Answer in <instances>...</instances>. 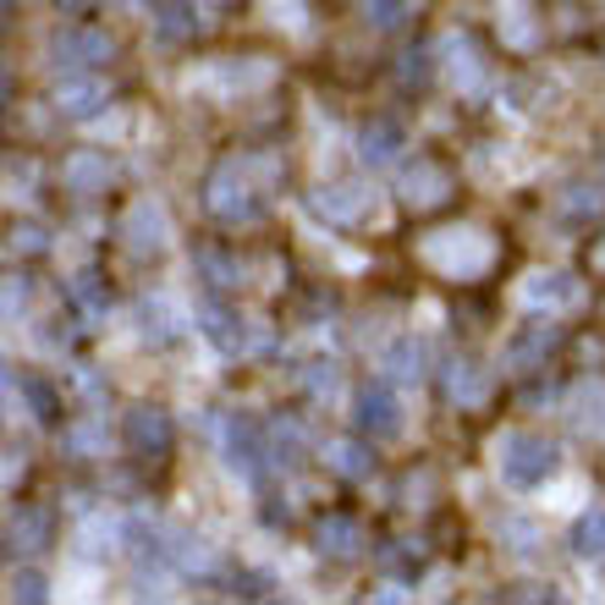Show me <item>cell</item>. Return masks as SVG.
I'll use <instances>...</instances> for the list:
<instances>
[{
	"label": "cell",
	"instance_id": "e0dca14e",
	"mask_svg": "<svg viewBox=\"0 0 605 605\" xmlns=\"http://www.w3.org/2000/svg\"><path fill=\"white\" fill-rule=\"evenodd\" d=\"M149 12H154V34L171 39V45L199 34V7L193 0H149Z\"/></svg>",
	"mask_w": 605,
	"mask_h": 605
},
{
	"label": "cell",
	"instance_id": "f1b7e54d",
	"mask_svg": "<svg viewBox=\"0 0 605 605\" xmlns=\"http://www.w3.org/2000/svg\"><path fill=\"white\" fill-rule=\"evenodd\" d=\"M578 424H583V429H605V386H600V380L583 386V396H578Z\"/></svg>",
	"mask_w": 605,
	"mask_h": 605
},
{
	"label": "cell",
	"instance_id": "ee69618b",
	"mask_svg": "<svg viewBox=\"0 0 605 605\" xmlns=\"http://www.w3.org/2000/svg\"><path fill=\"white\" fill-rule=\"evenodd\" d=\"M215 7H226V0H215Z\"/></svg>",
	"mask_w": 605,
	"mask_h": 605
},
{
	"label": "cell",
	"instance_id": "7402d4cb",
	"mask_svg": "<svg viewBox=\"0 0 605 605\" xmlns=\"http://www.w3.org/2000/svg\"><path fill=\"white\" fill-rule=\"evenodd\" d=\"M358 545H364V534H358L353 517H325V524H319V556L353 562V556H358Z\"/></svg>",
	"mask_w": 605,
	"mask_h": 605
},
{
	"label": "cell",
	"instance_id": "8d00e7d4",
	"mask_svg": "<svg viewBox=\"0 0 605 605\" xmlns=\"http://www.w3.org/2000/svg\"><path fill=\"white\" fill-rule=\"evenodd\" d=\"M424 77H429V50H413V55H402V83H413V89H418Z\"/></svg>",
	"mask_w": 605,
	"mask_h": 605
},
{
	"label": "cell",
	"instance_id": "f546056e",
	"mask_svg": "<svg viewBox=\"0 0 605 605\" xmlns=\"http://www.w3.org/2000/svg\"><path fill=\"white\" fill-rule=\"evenodd\" d=\"M100 446H105V424H100V418L66 429V452H100Z\"/></svg>",
	"mask_w": 605,
	"mask_h": 605
},
{
	"label": "cell",
	"instance_id": "2e32d148",
	"mask_svg": "<svg viewBox=\"0 0 605 605\" xmlns=\"http://www.w3.org/2000/svg\"><path fill=\"white\" fill-rule=\"evenodd\" d=\"M61 177H66V188H72V193H83V199H89V193H105V188H111V177H116V171H111V160H105V154L83 149V154H72V160H66V171H61Z\"/></svg>",
	"mask_w": 605,
	"mask_h": 605
},
{
	"label": "cell",
	"instance_id": "ba28073f",
	"mask_svg": "<svg viewBox=\"0 0 605 605\" xmlns=\"http://www.w3.org/2000/svg\"><path fill=\"white\" fill-rule=\"evenodd\" d=\"M55 111L72 116V122L100 116V111H105V83L89 77V72H66V77L55 83Z\"/></svg>",
	"mask_w": 605,
	"mask_h": 605
},
{
	"label": "cell",
	"instance_id": "277c9868",
	"mask_svg": "<svg viewBox=\"0 0 605 605\" xmlns=\"http://www.w3.org/2000/svg\"><path fill=\"white\" fill-rule=\"evenodd\" d=\"M111 55H116V39L105 28H61L50 39V66L55 72H89V66H100Z\"/></svg>",
	"mask_w": 605,
	"mask_h": 605
},
{
	"label": "cell",
	"instance_id": "836d02e7",
	"mask_svg": "<svg viewBox=\"0 0 605 605\" xmlns=\"http://www.w3.org/2000/svg\"><path fill=\"white\" fill-rule=\"evenodd\" d=\"M12 600H50V583H45V572H34V567L12 572Z\"/></svg>",
	"mask_w": 605,
	"mask_h": 605
},
{
	"label": "cell",
	"instance_id": "d6986e66",
	"mask_svg": "<svg viewBox=\"0 0 605 605\" xmlns=\"http://www.w3.org/2000/svg\"><path fill=\"white\" fill-rule=\"evenodd\" d=\"M7 545L12 551H45L50 545V512L45 506H23V512H12V524H7Z\"/></svg>",
	"mask_w": 605,
	"mask_h": 605
},
{
	"label": "cell",
	"instance_id": "4316f807",
	"mask_svg": "<svg viewBox=\"0 0 605 605\" xmlns=\"http://www.w3.org/2000/svg\"><path fill=\"white\" fill-rule=\"evenodd\" d=\"M72 298H77V308L89 314V319H105V308H111V298L100 292V276H94V270L72 276Z\"/></svg>",
	"mask_w": 605,
	"mask_h": 605
},
{
	"label": "cell",
	"instance_id": "8992f818",
	"mask_svg": "<svg viewBox=\"0 0 605 605\" xmlns=\"http://www.w3.org/2000/svg\"><path fill=\"white\" fill-rule=\"evenodd\" d=\"M226 468L231 474H242V479H259V474H265V457H270V436H265V429H259L248 413H231L226 418Z\"/></svg>",
	"mask_w": 605,
	"mask_h": 605
},
{
	"label": "cell",
	"instance_id": "52a82bcc",
	"mask_svg": "<svg viewBox=\"0 0 605 605\" xmlns=\"http://www.w3.org/2000/svg\"><path fill=\"white\" fill-rule=\"evenodd\" d=\"M122 237H127V248H133L138 259H160L165 242H171L165 204H160V199H138V204L127 210V220H122Z\"/></svg>",
	"mask_w": 605,
	"mask_h": 605
},
{
	"label": "cell",
	"instance_id": "cb8c5ba5",
	"mask_svg": "<svg viewBox=\"0 0 605 605\" xmlns=\"http://www.w3.org/2000/svg\"><path fill=\"white\" fill-rule=\"evenodd\" d=\"M303 446H308V436H303V424H292V418H281V424H270V463H298L303 457Z\"/></svg>",
	"mask_w": 605,
	"mask_h": 605
},
{
	"label": "cell",
	"instance_id": "44dd1931",
	"mask_svg": "<svg viewBox=\"0 0 605 605\" xmlns=\"http://www.w3.org/2000/svg\"><path fill=\"white\" fill-rule=\"evenodd\" d=\"M402 193H407V204H441L446 199V171L429 165V160H413L407 177H402Z\"/></svg>",
	"mask_w": 605,
	"mask_h": 605
},
{
	"label": "cell",
	"instance_id": "f6af8a7d",
	"mask_svg": "<svg viewBox=\"0 0 605 605\" xmlns=\"http://www.w3.org/2000/svg\"><path fill=\"white\" fill-rule=\"evenodd\" d=\"M7 7H12V0H7Z\"/></svg>",
	"mask_w": 605,
	"mask_h": 605
},
{
	"label": "cell",
	"instance_id": "4dcf8cb0",
	"mask_svg": "<svg viewBox=\"0 0 605 605\" xmlns=\"http://www.w3.org/2000/svg\"><path fill=\"white\" fill-rule=\"evenodd\" d=\"M308 391H314V396H325V402H330V396H336V391H341V369H336V364H330V358H319V364H308Z\"/></svg>",
	"mask_w": 605,
	"mask_h": 605
},
{
	"label": "cell",
	"instance_id": "9c48e42d",
	"mask_svg": "<svg viewBox=\"0 0 605 605\" xmlns=\"http://www.w3.org/2000/svg\"><path fill=\"white\" fill-rule=\"evenodd\" d=\"M127 446L138 452V457H165L171 452V418L160 413V407H133L127 413Z\"/></svg>",
	"mask_w": 605,
	"mask_h": 605
},
{
	"label": "cell",
	"instance_id": "484cf974",
	"mask_svg": "<svg viewBox=\"0 0 605 605\" xmlns=\"http://www.w3.org/2000/svg\"><path fill=\"white\" fill-rule=\"evenodd\" d=\"M572 551L578 556H605V512H589V517H578V529H572Z\"/></svg>",
	"mask_w": 605,
	"mask_h": 605
},
{
	"label": "cell",
	"instance_id": "3957f363",
	"mask_svg": "<svg viewBox=\"0 0 605 605\" xmlns=\"http://www.w3.org/2000/svg\"><path fill=\"white\" fill-rule=\"evenodd\" d=\"M353 424L364 429L369 441H396L402 436V396H396V380H369L353 402Z\"/></svg>",
	"mask_w": 605,
	"mask_h": 605
},
{
	"label": "cell",
	"instance_id": "d4e9b609",
	"mask_svg": "<svg viewBox=\"0 0 605 605\" xmlns=\"http://www.w3.org/2000/svg\"><path fill=\"white\" fill-rule=\"evenodd\" d=\"M330 468H336L341 479H369V474H375V457H369L358 441H336V446H330Z\"/></svg>",
	"mask_w": 605,
	"mask_h": 605
},
{
	"label": "cell",
	"instance_id": "5bb4252c",
	"mask_svg": "<svg viewBox=\"0 0 605 605\" xmlns=\"http://www.w3.org/2000/svg\"><path fill=\"white\" fill-rule=\"evenodd\" d=\"M182 325H188V319L171 308L165 298H143V303H138V336L149 341V348H171V341L182 336Z\"/></svg>",
	"mask_w": 605,
	"mask_h": 605
},
{
	"label": "cell",
	"instance_id": "5b68a950",
	"mask_svg": "<svg viewBox=\"0 0 605 605\" xmlns=\"http://www.w3.org/2000/svg\"><path fill=\"white\" fill-rule=\"evenodd\" d=\"M424 259H429V265H441V270H457V276H474V270H484L490 265V242L479 237V231H436V237H429L424 242Z\"/></svg>",
	"mask_w": 605,
	"mask_h": 605
},
{
	"label": "cell",
	"instance_id": "e575fe53",
	"mask_svg": "<svg viewBox=\"0 0 605 605\" xmlns=\"http://www.w3.org/2000/svg\"><path fill=\"white\" fill-rule=\"evenodd\" d=\"M199 270H204V276H215V287H231V281L242 276V270L231 265V259H220V253H199Z\"/></svg>",
	"mask_w": 605,
	"mask_h": 605
},
{
	"label": "cell",
	"instance_id": "b9f144b4",
	"mask_svg": "<svg viewBox=\"0 0 605 605\" xmlns=\"http://www.w3.org/2000/svg\"><path fill=\"white\" fill-rule=\"evenodd\" d=\"M61 7H66V12H83V7H94V0H61Z\"/></svg>",
	"mask_w": 605,
	"mask_h": 605
},
{
	"label": "cell",
	"instance_id": "83f0119b",
	"mask_svg": "<svg viewBox=\"0 0 605 605\" xmlns=\"http://www.w3.org/2000/svg\"><path fill=\"white\" fill-rule=\"evenodd\" d=\"M380 567H386V572H407V578H413V572L424 567V545H418V540H396V545H386V551H380Z\"/></svg>",
	"mask_w": 605,
	"mask_h": 605
},
{
	"label": "cell",
	"instance_id": "60d3db41",
	"mask_svg": "<svg viewBox=\"0 0 605 605\" xmlns=\"http://www.w3.org/2000/svg\"><path fill=\"white\" fill-rule=\"evenodd\" d=\"M270 589H276V583H270V578H265V572H242V578H237V589H231V594H248V600H259V594H270Z\"/></svg>",
	"mask_w": 605,
	"mask_h": 605
},
{
	"label": "cell",
	"instance_id": "4fadbf2b",
	"mask_svg": "<svg viewBox=\"0 0 605 605\" xmlns=\"http://www.w3.org/2000/svg\"><path fill=\"white\" fill-rule=\"evenodd\" d=\"M402 149H407V138H402V127H396V122H369V127L358 133V160H364L369 171L396 165V160H402Z\"/></svg>",
	"mask_w": 605,
	"mask_h": 605
},
{
	"label": "cell",
	"instance_id": "8fae6325",
	"mask_svg": "<svg viewBox=\"0 0 605 605\" xmlns=\"http://www.w3.org/2000/svg\"><path fill=\"white\" fill-rule=\"evenodd\" d=\"M424 364H429L424 336H391L386 353H380V369H386L396 386H418V380H424Z\"/></svg>",
	"mask_w": 605,
	"mask_h": 605
},
{
	"label": "cell",
	"instance_id": "6da1fadb",
	"mask_svg": "<svg viewBox=\"0 0 605 605\" xmlns=\"http://www.w3.org/2000/svg\"><path fill=\"white\" fill-rule=\"evenodd\" d=\"M495 468L512 490H540L562 474V452L556 441L545 436H529V429H506V436L495 441Z\"/></svg>",
	"mask_w": 605,
	"mask_h": 605
},
{
	"label": "cell",
	"instance_id": "74e56055",
	"mask_svg": "<svg viewBox=\"0 0 605 605\" xmlns=\"http://www.w3.org/2000/svg\"><path fill=\"white\" fill-rule=\"evenodd\" d=\"M567 193H572V199H567V210H572V215H600V204H605L594 188H567Z\"/></svg>",
	"mask_w": 605,
	"mask_h": 605
},
{
	"label": "cell",
	"instance_id": "1f68e13d",
	"mask_svg": "<svg viewBox=\"0 0 605 605\" xmlns=\"http://www.w3.org/2000/svg\"><path fill=\"white\" fill-rule=\"evenodd\" d=\"M364 12H369V23H375V28H402L407 0H364Z\"/></svg>",
	"mask_w": 605,
	"mask_h": 605
},
{
	"label": "cell",
	"instance_id": "f35d334b",
	"mask_svg": "<svg viewBox=\"0 0 605 605\" xmlns=\"http://www.w3.org/2000/svg\"><path fill=\"white\" fill-rule=\"evenodd\" d=\"M12 248H23V253H45L50 242H45L39 226H12Z\"/></svg>",
	"mask_w": 605,
	"mask_h": 605
},
{
	"label": "cell",
	"instance_id": "ac0fdd59",
	"mask_svg": "<svg viewBox=\"0 0 605 605\" xmlns=\"http://www.w3.org/2000/svg\"><path fill=\"white\" fill-rule=\"evenodd\" d=\"M199 330L210 336V348L215 353H242V319L231 314V308H220V303H199Z\"/></svg>",
	"mask_w": 605,
	"mask_h": 605
},
{
	"label": "cell",
	"instance_id": "603a6c76",
	"mask_svg": "<svg viewBox=\"0 0 605 605\" xmlns=\"http://www.w3.org/2000/svg\"><path fill=\"white\" fill-rule=\"evenodd\" d=\"M484 386H490V375H484L474 358H452V364H446V396H452V402H479Z\"/></svg>",
	"mask_w": 605,
	"mask_h": 605
},
{
	"label": "cell",
	"instance_id": "30bf717a",
	"mask_svg": "<svg viewBox=\"0 0 605 605\" xmlns=\"http://www.w3.org/2000/svg\"><path fill=\"white\" fill-rule=\"evenodd\" d=\"M578 292H583V287H578L572 270H534V276L524 281V303H529V308H545V314H551V308H572Z\"/></svg>",
	"mask_w": 605,
	"mask_h": 605
},
{
	"label": "cell",
	"instance_id": "9a60e30c",
	"mask_svg": "<svg viewBox=\"0 0 605 605\" xmlns=\"http://www.w3.org/2000/svg\"><path fill=\"white\" fill-rule=\"evenodd\" d=\"M556 341H562L556 325H524V330L506 341V369H529V364H540L545 353H556Z\"/></svg>",
	"mask_w": 605,
	"mask_h": 605
},
{
	"label": "cell",
	"instance_id": "7bdbcfd3",
	"mask_svg": "<svg viewBox=\"0 0 605 605\" xmlns=\"http://www.w3.org/2000/svg\"><path fill=\"white\" fill-rule=\"evenodd\" d=\"M600 265H605V248H600Z\"/></svg>",
	"mask_w": 605,
	"mask_h": 605
},
{
	"label": "cell",
	"instance_id": "7a4b0ae2",
	"mask_svg": "<svg viewBox=\"0 0 605 605\" xmlns=\"http://www.w3.org/2000/svg\"><path fill=\"white\" fill-rule=\"evenodd\" d=\"M204 199H210V215L226 220V226H248V220H259V210H265V199H259L253 182H248V165H237V160H226L215 171Z\"/></svg>",
	"mask_w": 605,
	"mask_h": 605
},
{
	"label": "cell",
	"instance_id": "d6a6232c",
	"mask_svg": "<svg viewBox=\"0 0 605 605\" xmlns=\"http://www.w3.org/2000/svg\"><path fill=\"white\" fill-rule=\"evenodd\" d=\"M72 386H77V396L89 402V407H105V396H111V386H105V380H100V375H94L89 364H83V369L72 375Z\"/></svg>",
	"mask_w": 605,
	"mask_h": 605
},
{
	"label": "cell",
	"instance_id": "ffe728a7",
	"mask_svg": "<svg viewBox=\"0 0 605 605\" xmlns=\"http://www.w3.org/2000/svg\"><path fill=\"white\" fill-rule=\"evenodd\" d=\"M165 545H171V567H177V572H210V567H215V551H210V540H204V534L171 529V534H165Z\"/></svg>",
	"mask_w": 605,
	"mask_h": 605
},
{
	"label": "cell",
	"instance_id": "d590c367",
	"mask_svg": "<svg viewBox=\"0 0 605 605\" xmlns=\"http://www.w3.org/2000/svg\"><path fill=\"white\" fill-rule=\"evenodd\" d=\"M501 540H512V551H534V524H524V517H506L501 524Z\"/></svg>",
	"mask_w": 605,
	"mask_h": 605
},
{
	"label": "cell",
	"instance_id": "7c38bea8",
	"mask_svg": "<svg viewBox=\"0 0 605 605\" xmlns=\"http://www.w3.org/2000/svg\"><path fill=\"white\" fill-rule=\"evenodd\" d=\"M308 204H314L325 220H364L375 199H369L358 182H330V188H314V193H308Z\"/></svg>",
	"mask_w": 605,
	"mask_h": 605
},
{
	"label": "cell",
	"instance_id": "ab89813d",
	"mask_svg": "<svg viewBox=\"0 0 605 605\" xmlns=\"http://www.w3.org/2000/svg\"><path fill=\"white\" fill-rule=\"evenodd\" d=\"M23 303H28V281L23 276H7V319H17Z\"/></svg>",
	"mask_w": 605,
	"mask_h": 605
}]
</instances>
